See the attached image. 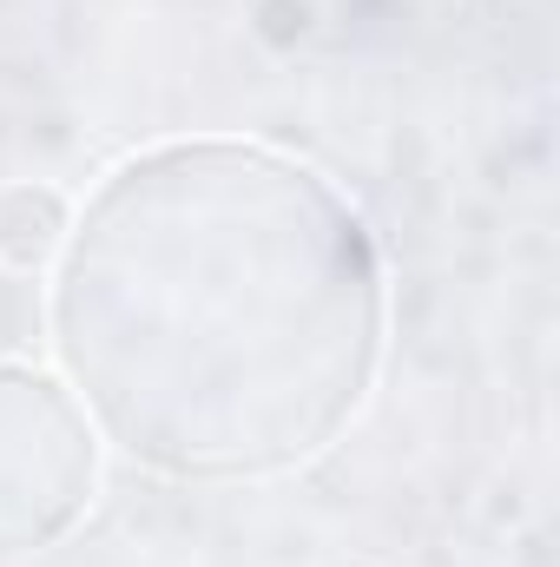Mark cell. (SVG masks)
Segmentation results:
<instances>
[{"label": "cell", "mask_w": 560, "mask_h": 567, "mask_svg": "<svg viewBox=\"0 0 560 567\" xmlns=\"http://www.w3.org/2000/svg\"><path fill=\"white\" fill-rule=\"evenodd\" d=\"M53 350L120 455L178 482L278 475L363 410L383 265L317 172L265 145H158L80 212Z\"/></svg>", "instance_id": "6da1fadb"}]
</instances>
